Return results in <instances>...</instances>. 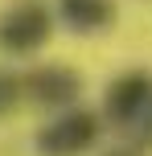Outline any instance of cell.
Segmentation results:
<instances>
[{"instance_id":"obj_1","label":"cell","mask_w":152,"mask_h":156,"mask_svg":"<svg viewBox=\"0 0 152 156\" xmlns=\"http://www.w3.org/2000/svg\"><path fill=\"white\" fill-rule=\"evenodd\" d=\"M54 37V12L41 0H16L4 16H0V49L16 58L37 54L45 41Z\"/></svg>"},{"instance_id":"obj_2","label":"cell","mask_w":152,"mask_h":156,"mask_svg":"<svg viewBox=\"0 0 152 156\" xmlns=\"http://www.w3.org/2000/svg\"><path fill=\"white\" fill-rule=\"evenodd\" d=\"M99 132L103 127H99L95 111H66L37 132V152L41 156H82L95 148Z\"/></svg>"},{"instance_id":"obj_3","label":"cell","mask_w":152,"mask_h":156,"mask_svg":"<svg viewBox=\"0 0 152 156\" xmlns=\"http://www.w3.org/2000/svg\"><path fill=\"white\" fill-rule=\"evenodd\" d=\"M152 107V74L144 70H128L119 74L111 86H107V99H103V119L111 127H136L144 119V111Z\"/></svg>"},{"instance_id":"obj_4","label":"cell","mask_w":152,"mask_h":156,"mask_svg":"<svg viewBox=\"0 0 152 156\" xmlns=\"http://www.w3.org/2000/svg\"><path fill=\"white\" fill-rule=\"evenodd\" d=\"M21 90L37 107H70L82 94V78L70 66H37V70H29L21 78Z\"/></svg>"},{"instance_id":"obj_5","label":"cell","mask_w":152,"mask_h":156,"mask_svg":"<svg viewBox=\"0 0 152 156\" xmlns=\"http://www.w3.org/2000/svg\"><path fill=\"white\" fill-rule=\"evenodd\" d=\"M58 16L74 33H99L115 21V4L111 0H58Z\"/></svg>"},{"instance_id":"obj_6","label":"cell","mask_w":152,"mask_h":156,"mask_svg":"<svg viewBox=\"0 0 152 156\" xmlns=\"http://www.w3.org/2000/svg\"><path fill=\"white\" fill-rule=\"evenodd\" d=\"M21 99H25L21 78H16V74H8V70H0V115H8V111H12Z\"/></svg>"},{"instance_id":"obj_7","label":"cell","mask_w":152,"mask_h":156,"mask_svg":"<svg viewBox=\"0 0 152 156\" xmlns=\"http://www.w3.org/2000/svg\"><path fill=\"white\" fill-rule=\"evenodd\" d=\"M136 132H140V140H144V144H152V107L144 111V119L136 123Z\"/></svg>"},{"instance_id":"obj_8","label":"cell","mask_w":152,"mask_h":156,"mask_svg":"<svg viewBox=\"0 0 152 156\" xmlns=\"http://www.w3.org/2000/svg\"><path fill=\"white\" fill-rule=\"evenodd\" d=\"M107 156H136V152H107Z\"/></svg>"}]
</instances>
